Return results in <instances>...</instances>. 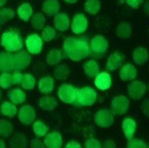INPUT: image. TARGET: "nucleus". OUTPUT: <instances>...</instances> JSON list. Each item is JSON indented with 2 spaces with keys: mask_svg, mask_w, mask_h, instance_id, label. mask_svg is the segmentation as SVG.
Returning <instances> with one entry per match:
<instances>
[{
  "mask_svg": "<svg viewBox=\"0 0 149 148\" xmlns=\"http://www.w3.org/2000/svg\"><path fill=\"white\" fill-rule=\"evenodd\" d=\"M63 51L69 59L76 62L87 58L90 54L87 36L66 39L63 44Z\"/></svg>",
  "mask_w": 149,
  "mask_h": 148,
  "instance_id": "1",
  "label": "nucleus"
},
{
  "mask_svg": "<svg viewBox=\"0 0 149 148\" xmlns=\"http://www.w3.org/2000/svg\"><path fill=\"white\" fill-rule=\"evenodd\" d=\"M1 45L5 47L7 52H16L23 47V41L19 33L10 30L5 31L2 35Z\"/></svg>",
  "mask_w": 149,
  "mask_h": 148,
  "instance_id": "2",
  "label": "nucleus"
},
{
  "mask_svg": "<svg viewBox=\"0 0 149 148\" xmlns=\"http://www.w3.org/2000/svg\"><path fill=\"white\" fill-rule=\"evenodd\" d=\"M78 92H79V89L74 88L73 85L63 84L59 88L58 96L62 101L67 104H71L77 99Z\"/></svg>",
  "mask_w": 149,
  "mask_h": 148,
  "instance_id": "3",
  "label": "nucleus"
},
{
  "mask_svg": "<svg viewBox=\"0 0 149 148\" xmlns=\"http://www.w3.org/2000/svg\"><path fill=\"white\" fill-rule=\"evenodd\" d=\"M97 92L91 88L85 87L79 90L77 101L82 106H91L97 101Z\"/></svg>",
  "mask_w": 149,
  "mask_h": 148,
  "instance_id": "4",
  "label": "nucleus"
},
{
  "mask_svg": "<svg viewBox=\"0 0 149 148\" xmlns=\"http://www.w3.org/2000/svg\"><path fill=\"white\" fill-rule=\"evenodd\" d=\"M130 101L124 96H117L113 98L111 104V112L113 115H123L128 111Z\"/></svg>",
  "mask_w": 149,
  "mask_h": 148,
  "instance_id": "5",
  "label": "nucleus"
},
{
  "mask_svg": "<svg viewBox=\"0 0 149 148\" xmlns=\"http://www.w3.org/2000/svg\"><path fill=\"white\" fill-rule=\"evenodd\" d=\"M94 122L99 127L106 128L113 124L114 118L111 110L102 109L96 113L94 115Z\"/></svg>",
  "mask_w": 149,
  "mask_h": 148,
  "instance_id": "6",
  "label": "nucleus"
},
{
  "mask_svg": "<svg viewBox=\"0 0 149 148\" xmlns=\"http://www.w3.org/2000/svg\"><path fill=\"white\" fill-rule=\"evenodd\" d=\"M147 90V87L143 81H132L128 86V93L132 99L138 100L143 98Z\"/></svg>",
  "mask_w": 149,
  "mask_h": 148,
  "instance_id": "7",
  "label": "nucleus"
},
{
  "mask_svg": "<svg viewBox=\"0 0 149 148\" xmlns=\"http://www.w3.org/2000/svg\"><path fill=\"white\" fill-rule=\"evenodd\" d=\"M0 71L2 73L15 71L14 55L11 53L7 51L0 53Z\"/></svg>",
  "mask_w": 149,
  "mask_h": 148,
  "instance_id": "8",
  "label": "nucleus"
},
{
  "mask_svg": "<svg viewBox=\"0 0 149 148\" xmlns=\"http://www.w3.org/2000/svg\"><path fill=\"white\" fill-rule=\"evenodd\" d=\"M22 74L19 71H15L12 74L9 73H2L0 76V87L2 88H10L12 85L20 84Z\"/></svg>",
  "mask_w": 149,
  "mask_h": 148,
  "instance_id": "9",
  "label": "nucleus"
},
{
  "mask_svg": "<svg viewBox=\"0 0 149 148\" xmlns=\"http://www.w3.org/2000/svg\"><path fill=\"white\" fill-rule=\"evenodd\" d=\"M108 42L102 36H96L91 41V51L94 56H102L108 49Z\"/></svg>",
  "mask_w": 149,
  "mask_h": 148,
  "instance_id": "10",
  "label": "nucleus"
},
{
  "mask_svg": "<svg viewBox=\"0 0 149 148\" xmlns=\"http://www.w3.org/2000/svg\"><path fill=\"white\" fill-rule=\"evenodd\" d=\"M36 113L33 107L30 105H24L19 109L18 113V119L22 124L29 125L34 121Z\"/></svg>",
  "mask_w": 149,
  "mask_h": 148,
  "instance_id": "11",
  "label": "nucleus"
},
{
  "mask_svg": "<svg viewBox=\"0 0 149 148\" xmlns=\"http://www.w3.org/2000/svg\"><path fill=\"white\" fill-rule=\"evenodd\" d=\"M31 56L26 51H19L14 54L15 71L25 70L31 64Z\"/></svg>",
  "mask_w": 149,
  "mask_h": 148,
  "instance_id": "12",
  "label": "nucleus"
},
{
  "mask_svg": "<svg viewBox=\"0 0 149 148\" xmlns=\"http://www.w3.org/2000/svg\"><path fill=\"white\" fill-rule=\"evenodd\" d=\"M27 49L31 54H39L41 53L43 42L40 36L37 34H32L25 41Z\"/></svg>",
  "mask_w": 149,
  "mask_h": 148,
  "instance_id": "13",
  "label": "nucleus"
},
{
  "mask_svg": "<svg viewBox=\"0 0 149 148\" xmlns=\"http://www.w3.org/2000/svg\"><path fill=\"white\" fill-rule=\"evenodd\" d=\"M88 28V20L82 13H78L74 16L71 24V30L75 34L79 35L85 32Z\"/></svg>",
  "mask_w": 149,
  "mask_h": 148,
  "instance_id": "14",
  "label": "nucleus"
},
{
  "mask_svg": "<svg viewBox=\"0 0 149 148\" xmlns=\"http://www.w3.org/2000/svg\"><path fill=\"white\" fill-rule=\"evenodd\" d=\"M94 84L99 90H106L111 86V77L109 73L106 72H102L96 76Z\"/></svg>",
  "mask_w": 149,
  "mask_h": 148,
  "instance_id": "15",
  "label": "nucleus"
},
{
  "mask_svg": "<svg viewBox=\"0 0 149 148\" xmlns=\"http://www.w3.org/2000/svg\"><path fill=\"white\" fill-rule=\"evenodd\" d=\"M8 145L10 148H28V142L25 135L16 133L9 139Z\"/></svg>",
  "mask_w": 149,
  "mask_h": 148,
  "instance_id": "16",
  "label": "nucleus"
},
{
  "mask_svg": "<svg viewBox=\"0 0 149 148\" xmlns=\"http://www.w3.org/2000/svg\"><path fill=\"white\" fill-rule=\"evenodd\" d=\"M136 74L137 71L136 67L132 64H126L121 68L119 76L121 80L127 81L134 79L136 77Z\"/></svg>",
  "mask_w": 149,
  "mask_h": 148,
  "instance_id": "17",
  "label": "nucleus"
},
{
  "mask_svg": "<svg viewBox=\"0 0 149 148\" xmlns=\"http://www.w3.org/2000/svg\"><path fill=\"white\" fill-rule=\"evenodd\" d=\"M59 8L60 5L58 0H45L42 9L45 14L48 15V16L51 17L59 13Z\"/></svg>",
  "mask_w": 149,
  "mask_h": 148,
  "instance_id": "18",
  "label": "nucleus"
},
{
  "mask_svg": "<svg viewBox=\"0 0 149 148\" xmlns=\"http://www.w3.org/2000/svg\"><path fill=\"white\" fill-rule=\"evenodd\" d=\"M54 24L56 29L59 31H65L70 26V20L67 14L59 13L55 16L54 19Z\"/></svg>",
  "mask_w": 149,
  "mask_h": 148,
  "instance_id": "19",
  "label": "nucleus"
},
{
  "mask_svg": "<svg viewBox=\"0 0 149 148\" xmlns=\"http://www.w3.org/2000/svg\"><path fill=\"white\" fill-rule=\"evenodd\" d=\"M47 148H61L62 145V138L57 132H53L48 134L44 140Z\"/></svg>",
  "mask_w": 149,
  "mask_h": 148,
  "instance_id": "20",
  "label": "nucleus"
},
{
  "mask_svg": "<svg viewBox=\"0 0 149 148\" xmlns=\"http://www.w3.org/2000/svg\"><path fill=\"white\" fill-rule=\"evenodd\" d=\"M123 59L120 53H114L110 56L106 64V68L109 71H114L121 67Z\"/></svg>",
  "mask_w": 149,
  "mask_h": 148,
  "instance_id": "21",
  "label": "nucleus"
},
{
  "mask_svg": "<svg viewBox=\"0 0 149 148\" xmlns=\"http://www.w3.org/2000/svg\"><path fill=\"white\" fill-rule=\"evenodd\" d=\"M8 97L13 104H19L25 102L26 100V95L20 88H13L8 92Z\"/></svg>",
  "mask_w": 149,
  "mask_h": 148,
  "instance_id": "22",
  "label": "nucleus"
},
{
  "mask_svg": "<svg viewBox=\"0 0 149 148\" xmlns=\"http://www.w3.org/2000/svg\"><path fill=\"white\" fill-rule=\"evenodd\" d=\"M148 53L147 49L145 47H139L135 49L133 54V59L136 65H144L148 60Z\"/></svg>",
  "mask_w": 149,
  "mask_h": 148,
  "instance_id": "23",
  "label": "nucleus"
},
{
  "mask_svg": "<svg viewBox=\"0 0 149 148\" xmlns=\"http://www.w3.org/2000/svg\"><path fill=\"white\" fill-rule=\"evenodd\" d=\"M39 90L42 93L48 94L54 90V81L51 76H48L42 78L39 81Z\"/></svg>",
  "mask_w": 149,
  "mask_h": 148,
  "instance_id": "24",
  "label": "nucleus"
},
{
  "mask_svg": "<svg viewBox=\"0 0 149 148\" xmlns=\"http://www.w3.org/2000/svg\"><path fill=\"white\" fill-rule=\"evenodd\" d=\"M123 130L125 134V136L128 140L133 138L136 130V122L131 119H125L123 122Z\"/></svg>",
  "mask_w": 149,
  "mask_h": 148,
  "instance_id": "25",
  "label": "nucleus"
},
{
  "mask_svg": "<svg viewBox=\"0 0 149 148\" xmlns=\"http://www.w3.org/2000/svg\"><path fill=\"white\" fill-rule=\"evenodd\" d=\"M39 106L45 111H51L57 106V100L53 96H44L39 101Z\"/></svg>",
  "mask_w": 149,
  "mask_h": 148,
  "instance_id": "26",
  "label": "nucleus"
},
{
  "mask_svg": "<svg viewBox=\"0 0 149 148\" xmlns=\"http://www.w3.org/2000/svg\"><path fill=\"white\" fill-rule=\"evenodd\" d=\"M85 74L90 78L97 76L100 71V66L93 60H89L85 63L83 66Z\"/></svg>",
  "mask_w": 149,
  "mask_h": 148,
  "instance_id": "27",
  "label": "nucleus"
},
{
  "mask_svg": "<svg viewBox=\"0 0 149 148\" xmlns=\"http://www.w3.org/2000/svg\"><path fill=\"white\" fill-rule=\"evenodd\" d=\"M17 13L22 20L28 22L31 16H33V8L28 3L22 4L17 9Z\"/></svg>",
  "mask_w": 149,
  "mask_h": 148,
  "instance_id": "28",
  "label": "nucleus"
},
{
  "mask_svg": "<svg viewBox=\"0 0 149 148\" xmlns=\"http://www.w3.org/2000/svg\"><path fill=\"white\" fill-rule=\"evenodd\" d=\"M65 56L64 51L61 50H53L47 56V62L51 65H55L64 59Z\"/></svg>",
  "mask_w": 149,
  "mask_h": 148,
  "instance_id": "29",
  "label": "nucleus"
},
{
  "mask_svg": "<svg viewBox=\"0 0 149 148\" xmlns=\"http://www.w3.org/2000/svg\"><path fill=\"white\" fill-rule=\"evenodd\" d=\"M131 27L129 24L125 22H122L116 28V35L119 38L127 39H129L131 36Z\"/></svg>",
  "mask_w": 149,
  "mask_h": 148,
  "instance_id": "30",
  "label": "nucleus"
},
{
  "mask_svg": "<svg viewBox=\"0 0 149 148\" xmlns=\"http://www.w3.org/2000/svg\"><path fill=\"white\" fill-rule=\"evenodd\" d=\"M13 124L7 119L0 120V136L8 138L13 133Z\"/></svg>",
  "mask_w": 149,
  "mask_h": 148,
  "instance_id": "31",
  "label": "nucleus"
},
{
  "mask_svg": "<svg viewBox=\"0 0 149 148\" xmlns=\"http://www.w3.org/2000/svg\"><path fill=\"white\" fill-rule=\"evenodd\" d=\"M1 112L4 116L8 118H13L17 113V108L12 103L4 101L1 105Z\"/></svg>",
  "mask_w": 149,
  "mask_h": 148,
  "instance_id": "32",
  "label": "nucleus"
},
{
  "mask_svg": "<svg viewBox=\"0 0 149 148\" xmlns=\"http://www.w3.org/2000/svg\"><path fill=\"white\" fill-rule=\"evenodd\" d=\"M101 9L100 0H87L85 4V10L88 13L95 15Z\"/></svg>",
  "mask_w": 149,
  "mask_h": 148,
  "instance_id": "33",
  "label": "nucleus"
},
{
  "mask_svg": "<svg viewBox=\"0 0 149 148\" xmlns=\"http://www.w3.org/2000/svg\"><path fill=\"white\" fill-rule=\"evenodd\" d=\"M70 73V69L66 64H62L54 70V76L57 80H65Z\"/></svg>",
  "mask_w": 149,
  "mask_h": 148,
  "instance_id": "34",
  "label": "nucleus"
},
{
  "mask_svg": "<svg viewBox=\"0 0 149 148\" xmlns=\"http://www.w3.org/2000/svg\"><path fill=\"white\" fill-rule=\"evenodd\" d=\"M20 84H21L22 88H24L25 90H32L34 88L35 85H36V80L32 75L25 73L22 75Z\"/></svg>",
  "mask_w": 149,
  "mask_h": 148,
  "instance_id": "35",
  "label": "nucleus"
},
{
  "mask_svg": "<svg viewBox=\"0 0 149 148\" xmlns=\"http://www.w3.org/2000/svg\"><path fill=\"white\" fill-rule=\"evenodd\" d=\"M31 23L34 29L40 30L44 27V24L45 23V18L42 13H37L32 16Z\"/></svg>",
  "mask_w": 149,
  "mask_h": 148,
  "instance_id": "36",
  "label": "nucleus"
},
{
  "mask_svg": "<svg viewBox=\"0 0 149 148\" xmlns=\"http://www.w3.org/2000/svg\"><path fill=\"white\" fill-rule=\"evenodd\" d=\"M16 14L10 8H4L0 10V24H3L9 20L13 19Z\"/></svg>",
  "mask_w": 149,
  "mask_h": 148,
  "instance_id": "37",
  "label": "nucleus"
},
{
  "mask_svg": "<svg viewBox=\"0 0 149 148\" xmlns=\"http://www.w3.org/2000/svg\"><path fill=\"white\" fill-rule=\"evenodd\" d=\"M33 132L36 133V135L39 137H42L46 135L48 133V128L46 127L45 124L43 122L40 121L34 122L33 124Z\"/></svg>",
  "mask_w": 149,
  "mask_h": 148,
  "instance_id": "38",
  "label": "nucleus"
},
{
  "mask_svg": "<svg viewBox=\"0 0 149 148\" xmlns=\"http://www.w3.org/2000/svg\"><path fill=\"white\" fill-rule=\"evenodd\" d=\"M56 36V31L52 28L51 27H47L43 30L42 33V37L43 40L46 42H50L53 40Z\"/></svg>",
  "mask_w": 149,
  "mask_h": 148,
  "instance_id": "39",
  "label": "nucleus"
},
{
  "mask_svg": "<svg viewBox=\"0 0 149 148\" xmlns=\"http://www.w3.org/2000/svg\"><path fill=\"white\" fill-rule=\"evenodd\" d=\"M128 148H147V145L139 138H131L128 140Z\"/></svg>",
  "mask_w": 149,
  "mask_h": 148,
  "instance_id": "40",
  "label": "nucleus"
},
{
  "mask_svg": "<svg viewBox=\"0 0 149 148\" xmlns=\"http://www.w3.org/2000/svg\"><path fill=\"white\" fill-rule=\"evenodd\" d=\"M85 148H102L100 142L95 138H91L85 142Z\"/></svg>",
  "mask_w": 149,
  "mask_h": 148,
  "instance_id": "41",
  "label": "nucleus"
},
{
  "mask_svg": "<svg viewBox=\"0 0 149 148\" xmlns=\"http://www.w3.org/2000/svg\"><path fill=\"white\" fill-rule=\"evenodd\" d=\"M31 148H45L42 142L37 138H33L31 142Z\"/></svg>",
  "mask_w": 149,
  "mask_h": 148,
  "instance_id": "42",
  "label": "nucleus"
},
{
  "mask_svg": "<svg viewBox=\"0 0 149 148\" xmlns=\"http://www.w3.org/2000/svg\"><path fill=\"white\" fill-rule=\"evenodd\" d=\"M128 5L133 8H137L143 3V0H126Z\"/></svg>",
  "mask_w": 149,
  "mask_h": 148,
  "instance_id": "43",
  "label": "nucleus"
},
{
  "mask_svg": "<svg viewBox=\"0 0 149 148\" xmlns=\"http://www.w3.org/2000/svg\"><path fill=\"white\" fill-rule=\"evenodd\" d=\"M142 110L145 116L149 117V100L146 99L142 104Z\"/></svg>",
  "mask_w": 149,
  "mask_h": 148,
  "instance_id": "44",
  "label": "nucleus"
},
{
  "mask_svg": "<svg viewBox=\"0 0 149 148\" xmlns=\"http://www.w3.org/2000/svg\"><path fill=\"white\" fill-rule=\"evenodd\" d=\"M116 144L113 141L108 139L103 144V148H116Z\"/></svg>",
  "mask_w": 149,
  "mask_h": 148,
  "instance_id": "45",
  "label": "nucleus"
},
{
  "mask_svg": "<svg viewBox=\"0 0 149 148\" xmlns=\"http://www.w3.org/2000/svg\"><path fill=\"white\" fill-rule=\"evenodd\" d=\"M65 148H82L81 145L76 142H70L65 145Z\"/></svg>",
  "mask_w": 149,
  "mask_h": 148,
  "instance_id": "46",
  "label": "nucleus"
},
{
  "mask_svg": "<svg viewBox=\"0 0 149 148\" xmlns=\"http://www.w3.org/2000/svg\"><path fill=\"white\" fill-rule=\"evenodd\" d=\"M144 13L149 16V0H147L144 4Z\"/></svg>",
  "mask_w": 149,
  "mask_h": 148,
  "instance_id": "47",
  "label": "nucleus"
},
{
  "mask_svg": "<svg viewBox=\"0 0 149 148\" xmlns=\"http://www.w3.org/2000/svg\"><path fill=\"white\" fill-rule=\"evenodd\" d=\"M0 148H6V145H5V142L2 139H0Z\"/></svg>",
  "mask_w": 149,
  "mask_h": 148,
  "instance_id": "48",
  "label": "nucleus"
},
{
  "mask_svg": "<svg viewBox=\"0 0 149 148\" xmlns=\"http://www.w3.org/2000/svg\"><path fill=\"white\" fill-rule=\"evenodd\" d=\"M7 3V0H0V8H2Z\"/></svg>",
  "mask_w": 149,
  "mask_h": 148,
  "instance_id": "49",
  "label": "nucleus"
},
{
  "mask_svg": "<svg viewBox=\"0 0 149 148\" xmlns=\"http://www.w3.org/2000/svg\"><path fill=\"white\" fill-rule=\"evenodd\" d=\"M64 1L69 4H74L77 2V0H64Z\"/></svg>",
  "mask_w": 149,
  "mask_h": 148,
  "instance_id": "50",
  "label": "nucleus"
},
{
  "mask_svg": "<svg viewBox=\"0 0 149 148\" xmlns=\"http://www.w3.org/2000/svg\"><path fill=\"white\" fill-rule=\"evenodd\" d=\"M1 99H2V91L0 90V101H1Z\"/></svg>",
  "mask_w": 149,
  "mask_h": 148,
  "instance_id": "51",
  "label": "nucleus"
},
{
  "mask_svg": "<svg viewBox=\"0 0 149 148\" xmlns=\"http://www.w3.org/2000/svg\"><path fill=\"white\" fill-rule=\"evenodd\" d=\"M0 31H1V27H0Z\"/></svg>",
  "mask_w": 149,
  "mask_h": 148,
  "instance_id": "52",
  "label": "nucleus"
},
{
  "mask_svg": "<svg viewBox=\"0 0 149 148\" xmlns=\"http://www.w3.org/2000/svg\"><path fill=\"white\" fill-rule=\"evenodd\" d=\"M148 88H149V86H148Z\"/></svg>",
  "mask_w": 149,
  "mask_h": 148,
  "instance_id": "53",
  "label": "nucleus"
}]
</instances>
